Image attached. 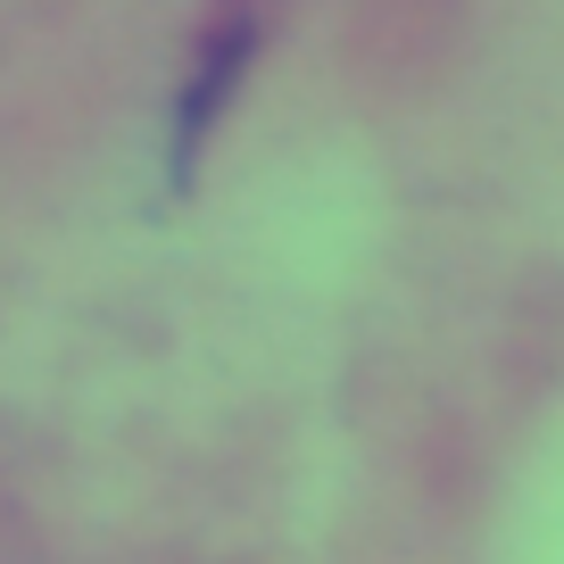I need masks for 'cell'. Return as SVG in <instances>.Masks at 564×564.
<instances>
[{
	"mask_svg": "<svg viewBox=\"0 0 564 564\" xmlns=\"http://www.w3.org/2000/svg\"><path fill=\"white\" fill-rule=\"evenodd\" d=\"M249 51H258V25L249 18H225V34H208L192 84H183V108H175V183L199 175V150H208V133H216V117H225L232 84H241Z\"/></svg>",
	"mask_w": 564,
	"mask_h": 564,
	"instance_id": "obj_1",
	"label": "cell"
}]
</instances>
